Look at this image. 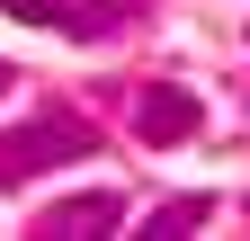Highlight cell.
Returning a JSON list of instances; mask_svg holds the SVG:
<instances>
[{
  "label": "cell",
  "mask_w": 250,
  "mask_h": 241,
  "mask_svg": "<svg viewBox=\"0 0 250 241\" xmlns=\"http://www.w3.org/2000/svg\"><path fill=\"white\" fill-rule=\"evenodd\" d=\"M89 152H99V125H89V116H72V107H36L27 125L0 134V188H27L36 170H54V161H89Z\"/></svg>",
  "instance_id": "obj_1"
},
{
  "label": "cell",
  "mask_w": 250,
  "mask_h": 241,
  "mask_svg": "<svg viewBox=\"0 0 250 241\" xmlns=\"http://www.w3.org/2000/svg\"><path fill=\"white\" fill-rule=\"evenodd\" d=\"M45 241H99V232H125V197L116 188H89V197H54L36 215Z\"/></svg>",
  "instance_id": "obj_3"
},
{
  "label": "cell",
  "mask_w": 250,
  "mask_h": 241,
  "mask_svg": "<svg viewBox=\"0 0 250 241\" xmlns=\"http://www.w3.org/2000/svg\"><path fill=\"white\" fill-rule=\"evenodd\" d=\"M116 9H143V0H116Z\"/></svg>",
  "instance_id": "obj_6"
},
{
  "label": "cell",
  "mask_w": 250,
  "mask_h": 241,
  "mask_svg": "<svg viewBox=\"0 0 250 241\" xmlns=\"http://www.w3.org/2000/svg\"><path fill=\"white\" fill-rule=\"evenodd\" d=\"M206 125V107H197V89H170V80H152V89H134V134L161 152V143H188Z\"/></svg>",
  "instance_id": "obj_4"
},
{
  "label": "cell",
  "mask_w": 250,
  "mask_h": 241,
  "mask_svg": "<svg viewBox=\"0 0 250 241\" xmlns=\"http://www.w3.org/2000/svg\"><path fill=\"white\" fill-rule=\"evenodd\" d=\"M0 89H9V63H0Z\"/></svg>",
  "instance_id": "obj_7"
},
{
  "label": "cell",
  "mask_w": 250,
  "mask_h": 241,
  "mask_svg": "<svg viewBox=\"0 0 250 241\" xmlns=\"http://www.w3.org/2000/svg\"><path fill=\"white\" fill-rule=\"evenodd\" d=\"M206 215H214V197H206V188H197V197H161V205L143 215V232H134V241H179V232H206Z\"/></svg>",
  "instance_id": "obj_5"
},
{
  "label": "cell",
  "mask_w": 250,
  "mask_h": 241,
  "mask_svg": "<svg viewBox=\"0 0 250 241\" xmlns=\"http://www.w3.org/2000/svg\"><path fill=\"white\" fill-rule=\"evenodd\" d=\"M0 9L27 18V27H54V36H81V45H99V36H116V27H125L116 0H0Z\"/></svg>",
  "instance_id": "obj_2"
}]
</instances>
